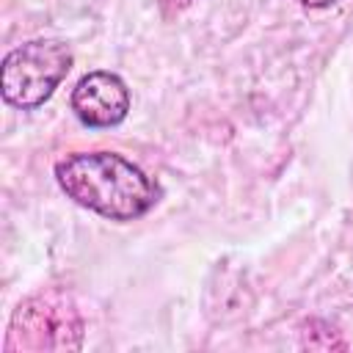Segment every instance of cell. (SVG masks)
Wrapping results in <instances>:
<instances>
[{
  "mask_svg": "<svg viewBox=\"0 0 353 353\" xmlns=\"http://www.w3.org/2000/svg\"><path fill=\"white\" fill-rule=\"evenodd\" d=\"M52 174L66 199L116 223L143 218L163 199V188L152 174L110 149L69 152L55 163Z\"/></svg>",
  "mask_w": 353,
  "mask_h": 353,
  "instance_id": "obj_1",
  "label": "cell"
},
{
  "mask_svg": "<svg viewBox=\"0 0 353 353\" xmlns=\"http://www.w3.org/2000/svg\"><path fill=\"white\" fill-rule=\"evenodd\" d=\"M74 66V52L58 39H30L11 47L0 63L3 102L17 110L41 108Z\"/></svg>",
  "mask_w": 353,
  "mask_h": 353,
  "instance_id": "obj_2",
  "label": "cell"
},
{
  "mask_svg": "<svg viewBox=\"0 0 353 353\" xmlns=\"http://www.w3.org/2000/svg\"><path fill=\"white\" fill-rule=\"evenodd\" d=\"M83 345V317L63 290H44L17 303L3 353L22 350H77Z\"/></svg>",
  "mask_w": 353,
  "mask_h": 353,
  "instance_id": "obj_3",
  "label": "cell"
},
{
  "mask_svg": "<svg viewBox=\"0 0 353 353\" xmlns=\"http://www.w3.org/2000/svg\"><path fill=\"white\" fill-rule=\"evenodd\" d=\"M130 105H132V97L127 83L108 69L85 72L74 83L69 97V108L77 116V121L94 130L121 124L130 113Z\"/></svg>",
  "mask_w": 353,
  "mask_h": 353,
  "instance_id": "obj_4",
  "label": "cell"
},
{
  "mask_svg": "<svg viewBox=\"0 0 353 353\" xmlns=\"http://www.w3.org/2000/svg\"><path fill=\"white\" fill-rule=\"evenodd\" d=\"M301 345L309 350H345L342 336L323 320H306L303 331H301Z\"/></svg>",
  "mask_w": 353,
  "mask_h": 353,
  "instance_id": "obj_5",
  "label": "cell"
},
{
  "mask_svg": "<svg viewBox=\"0 0 353 353\" xmlns=\"http://www.w3.org/2000/svg\"><path fill=\"white\" fill-rule=\"evenodd\" d=\"M190 6H193V0H157V8L163 14V19H176Z\"/></svg>",
  "mask_w": 353,
  "mask_h": 353,
  "instance_id": "obj_6",
  "label": "cell"
},
{
  "mask_svg": "<svg viewBox=\"0 0 353 353\" xmlns=\"http://www.w3.org/2000/svg\"><path fill=\"white\" fill-rule=\"evenodd\" d=\"M336 0H301V6L303 8H314V11H320V8H328V6H334Z\"/></svg>",
  "mask_w": 353,
  "mask_h": 353,
  "instance_id": "obj_7",
  "label": "cell"
}]
</instances>
